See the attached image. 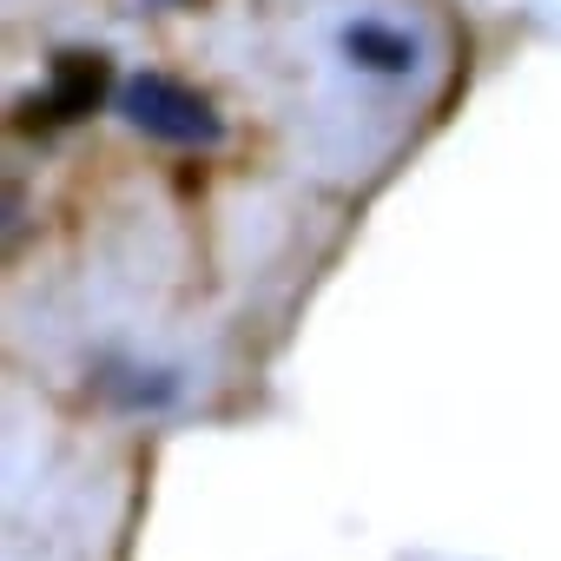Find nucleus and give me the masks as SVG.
Listing matches in <instances>:
<instances>
[{
  "label": "nucleus",
  "mask_w": 561,
  "mask_h": 561,
  "mask_svg": "<svg viewBox=\"0 0 561 561\" xmlns=\"http://www.w3.org/2000/svg\"><path fill=\"white\" fill-rule=\"evenodd\" d=\"M126 119L152 139H172V146H218V119L198 93H185L179 80L165 73H146L126 87Z\"/></svg>",
  "instance_id": "f257e3e1"
},
{
  "label": "nucleus",
  "mask_w": 561,
  "mask_h": 561,
  "mask_svg": "<svg viewBox=\"0 0 561 561\" xmlns=\"http://www.w3.org/2000/svg\"><path fill=\"white\" fill-rule=\"evenodd\" d=\"M344 54L364 67V73H383V80H403L416 67V41L397 34L390 21H351L344 27Z\"/></svg>",
  "instance_id": "7ed1b4c3"
},
{
  "label": "nucleus",
  "mask_w": 561,
  "mask_h": 561,
  "mask_svg": "<svg viewBox=\"0 0 561 561\" xmlns=\"http://www.w3.org/2000/svg\"><path fill=\"white\" fill-rule=\"evenodd\" d=\"M106 60L100 54H67L60 67H54V87L34 100V113L54 126V119H80V113H93L100 106V93H106Z\"/></svg>",
  "instance_id": "f03ea898"
}]
</instances>
